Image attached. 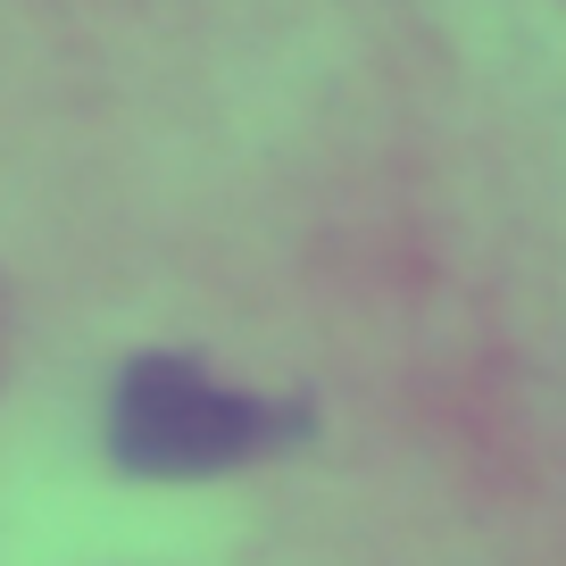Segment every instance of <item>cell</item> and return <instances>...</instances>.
<instances>
[{"label":"cell","mask_w":566,"mask_h":566,"mask_svg":"<svg viewBox=\"0 0 566 566\" xmlns=\"http://www.w3.org/2000/svg\"><path fill=\"white\" fill-rule=\"evenodd\" d=\"M301 433H308V408L226 391L209 384V367H192L176 350L134 358L117 375V400H108V450L134 475H217V467L266 459Z\"/></svg>","instance_id":"1"}]
</instances>
